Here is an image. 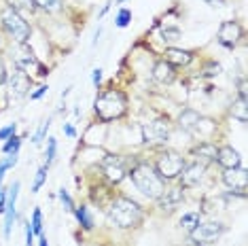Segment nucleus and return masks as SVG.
Segmentation results:
<instances>
[{"label":"nucleus","mask_w":248,"mask_h":246,"mask_svg":"<svg viewBox=\"0 0 248 246\" xmlns=\"http://www.w3.org/2000/svg\"><path fill=\"white\" fill-rule=\"evenodd\" d=\"M4 208H7V189L0 184V215H4Z\"/></svg>","instance_id":"nucleus-38"},{"label":"nucleus","mask_w":248,"mask_h":246,"mask_svg":"<svg viewBox=\"0 0 248 246\" xmlns=\"http://www.w3.org/2000/svg\"><path fill=\"white\" fill-rule=\"evenodd\" d=\"M193 51H189V49H178V47H166V51H163V60L168 62V64H172L174 68H185V66H189L191 62H193Z\"/></svg>","instance_id":"nucleus-17"},{"label":"nucleus","mask_w":248,"mask_h":246,"mask_svg":"<svg viewBox=\"0 0 248 246\" xmlns=\"http://www.w3.org/2000/svg\"><path fill=\"white\" fill-rule=\"evenodd\" d=\"M15 130H17V123H9L7 127H2V130H0V140H7V138H11L15 134Z\"/></svg>","instance_id":"nucleus-34"},{"label":"nucleus","mask_w":248,"mask_h":246,"mask_svg":"<svg viewBox=\"0 0 248 246\" xmlns=\"http://www.w3.org/2000/svg\"><path fill=\"white\" fill-rule=\"evenodd\" d=\"M0 45H2V38H0Z\"/></svg>","instance_id":"nucleus-45"},{"label":"nucleus","mask_w":248,"mask_h":246,"mask_svg":"<svg viewBox=\"0 0 248 246\" xmlns=\"http://www.w3.org/2000/svg\"><path fill=\"white\" fill-rule=\"evenodd\" d=\"M30 225H32V231H34V236H43V212H41V208H34Z\"/></svg>","instance_id":"nucleus-30"},{"label":"nucleus","mask_w":248,"mask_h":246,"mask_svg":"<svg viewBox=\"0 0 248 246\" xmlns=\"http://www.w3.org/2000/svg\"><path fill=\"white\" fill-rule=\"evenodd\" d=\"M172 134V123L168 117H157V119L144 123L142 127V140L153 147H163Z\"/></svg>","instance_id":"nucleus-7"},{"label":"nucleus","mask_w":248,"mask_h":246,"mask_svg":"<svg viewBox=\"0 0 248 246\" xmlns=\"http://www.w3.org/2000/svg\"><path fill=\"white\" fill-rule=\"evenodd\" d=\"M185 189L180 187V184H174V187H168V189H163V193L159 195V198L155 200L157 206H159L161 210H166L168 212H172V210H176L180 204H183V200H185Z\"/></svg>","instance_id":"nucleus-15"},{"label":"nucleus","mask_w":248,"mask_h":246,"mask_svg":"<svg viewBox=\"0 0 248 246\" xmlns=\"http://www.w3.org/2000/svg\"><path fill=\"white\" fill-rule=\"evenodd\" d=\"M34 2V9H41L45 13H53V11L60 9L62 0H32Z\"/></svg>","instance_id":"nucleus-24"},{"label":"nucleus","mask_w":248,"mask_h":246,"mask_svg":"<svg viewBox=\"0 0 248 246\" xmlns=\"http://www.w3.org/2000/svg\"><path fill=\"white\" fill-rule=\"evenodd\" d=\"M15 164H17V153H9L7 157L0 161V184H2V178L7 174V170H11Z\"/></svg>","instance_id":"nucleus-28"},{"label":"nucleus","mask_w":248,"mask_h":246,"mask_svg":"<svg viewBox=\"0 0 248 246\" xmlns=\"http://www.w3.org/2000/svg\"><path fill=\"white\" fill-rule=\"evenodd\" d=\"M106 215H108V221L112 225H117L119 229H134L138 225H142L144 221V210L142 206L134 200L125 198V195H112L110 204L106 208Z\"/></svg>","instance_id":"nucleus-1"},{"label":"nucleus","mask_w":248,"mask_h":246,"mask_svg":"<svg viewBox=\"0 0 248 246\" xmlns=\"http://www.w3.org/2000/svg\"><path fill=\"white\" fill-rule=\"evenodd\" d=\"M47 89H49L47 85H38V87L34 89V92L30 93V100H41V98L45 96V93H47Z\"/></svg>","instance_id":"nucleus-37"},{"label":"nucleus","mask_w":248,"mask_h":246,"mask_svg":"<svg viewBox=\"0 0 248 246\" xmlns=\"http://www.w3.org/2000/svg\"><path fill=\"white\" fill-rule=\"evenodd\" d=\"M123 2H125V0H117V4H123Z\"/></svg>","instance_id":"nucleus-44"},{"label":"nucleus","mask_w":248,"mask_h":246,"mask_svg":"<svg viewBox=\"0 0 248 246\" xmlns=\"http://www.w3.org/2000/svg\"><path fill=\"white\" fill-rule=\"evenodd\" d=\"M127 176H129V181L134 183V187L149 200H157L163 193V189H166V183L159 178V174L155 172V168L144 159H140L134 166H129Z\"/></svg>","instance_id":"nucleus-2"},{"label":"nucleus","mask_w":248,"mask_h":246,"mask_svg":"<svg viewBox=\"0 0 248 246\" xmlns=\"http://www.w3.org/2000/svg\"><path fill=\"white\" fill-rule=\"evenodd\" d=\"M108 9H110V2H106V4H104V9L100 11V15H98V17H104V13H106V11H108Z\"/></svg>","instance_id":"nucleus-43"},{"label":"nucleus","mask_w":248,"mask_h":246,"mask_svg":"<svg viewBox=\"0 0 248 246\" xmlns=\"http://www.w3.org/2000/svg\"><path fill=\"white\" fill-rule=\"evenodd\" d=\"M21 147V136H17V134H13L11 138H7V142L2 144V153L9 155V153H17Z\"/></svg>","instance_id":"nucleus-27"},{"label":"nucleus","mask_w":248,"mask_h":246,"mask_svg":"<svg viewBox=\"0 0 248 246\" xmlns=\"http://www.w3.org/2000/svg\"><path fill=\"white\" fill-rule=\"evenodd\" d=\"M38 246H49L47 236H38Z\"/></svg>","instance_id":"nucleus-42"},{"label":"nucleus","mask_w":248,"mask_h":246,"mask_svg":"<svg viewBox=\"0 0 248 246\" xmlns=\"http://www.w3.org/2000/svg\"><path fill=\"white\" fill-rule=\"evenodd\" d=\"M225 233H227V225L221 221H202L193 231L189 233L191 242L195 246H208L217 240H221Z\"/></svg>","instance_id":"nucleus-6"},{"label":"nucleus","mask_w":248,"mask_h":246,"mask_svg":"<svg viewBox=\"0 0 248 246\" xmlns=\"http://www.w3.org/2000/svg\"><path fill=\"white\" fill-rule=\"evenodd\" d=\"M58 198H60V202L64 204V208L68 210V212L75 210V202H72V198L68 195V191H66V189H60V191H58Z\"/></svg>","instance_id":"nucleus-33"},{"label":"nucleus","mask_w":248,"mask_h":246,"mask_svg":"<svg viewBox=\"0 0 248 246\" xmlns=\"http://www.w3.org/2000/svg\"><path fill=\"white\" fill-rule=\"evenodd\" d=\"M9 87L11 92L15 93L17 98L26 96V93H30V87H32V77L28 75V72H24L21 68H17V66H13V70L9 72Z\"/></svg>","instance_id":"nucleus-14"},{"label":"nucleus","mask_w":248,"mask_h":246,"mask_svg":"<svg viewBox=\"0 0 248 246\" xmlns=\"http://www.w3.org/2000/svg\"><path fill=\"white\" fill-rule=\"evenodd\" d=\"M49 127H51V117L49 119H45L43 123H41V127L34 132V136H32V142L34 144H38V142H43L45 138H47V132H49Z\"/></svg>","instance_id":"nucleus-29"},{"label":"nucleus","mask_w":248,"mask_h":246,"mask_svg":"<svg viewBox=\"0 0 248 246\" xmlns=\"http://www.w3.org/2000/svg\"><path fill=\"white\" fill-rule=\"evenodd\" d=\"M26 246H34V231H32V225H30V221L26 223Z\"/></svg>","instance_id":"nucleus-35"},{"label":"nucleus","mask_w":248,"mask_h":246,"mask_svg":"<svg viewBox=\"0 0 248 246\" xmlns=\"http://www.w3.org/2000/svg\"><path fill=\"white\" fill-rule=\"evenodd\" d=\"M13 64L17 66V68H21L24 72H34L38 77H47L49 70L45 68V66L38 62V58L34 53H32V49L28 47V45H15V55H13Z\"/></svg>","instance_id":"nucleus-8"},{"label":"nucleus","mask_w":248,"mask_h":246,"mask_svg":"<svg viewBox=\"0 0 248 246\" xmlns=\"http://www.w3.org/2000/svg\"><path fill=\"white\" fill-rule=\"evenodd\" d=\"M185 164H187V161H185V157L178 153V151L161 149L159 153L155 155V161L151 166L155 168V172L159 174V178L163 183H174V181H178Z\"/></svg>","instance_id":"nucleus-5"},{"label":"nucleus","mask_w":248,"mask_h":246,"mask_svg":"<svg viewBox=\"0 0 248 246\" xmlns=\"http://www.w3.org/2000/svg\"><path fill=\"white\" fill-rule=\"evenodd\" d=\"M206 4H210V7H223L225 0H204Z\"/></svg>","instance_id":"nucleus-41"},{"label":"nucleus","mask_w":248,"mask_h":246,"mask_svg":"<svg viewBox=\"0 0 248 246\" xmlns=\"http://www.w3.org/2000/svg\"><path fill=\"white\" fill-rule=\"evenodd\" d=\"M9 79V70H7V64H4L2 55H0V85H4Z\"/></svg>","instance_id":"nucleus-36"},{"label":"nucleus","mask_w":248,"mask_h":246,"mask_svg":"<svg viewBox=\"0 0 248 246\" xmlns=\"http://www.w3.org/2000/svg\"><path fill=\"white\" fill-rule=\"evenodd\" d=\"M200 119H202V115L197 113L195 108H183V110H180V115H178V127L191 134Z\"/></svg>","instance_id":"nucleus-20"},{"label":"nucleus","mask_w":248,"mask_h":246,"mask_svg":"<svg viewBox=\"0 0 248 246\" xmlns=\"http://www.w3.org/2000/svg\"><path fill=\"white\" fill-rule=\"evenodd\" d=\"M62 130H64V134H66L68 138H75V136H77V130L70 125V123H64V127H62Z\"/></svg>","instance_id":"nucleus-40"},{"label":"nucleus","mask_w":248,"mask_h":246,"mask_svg":"<svg viewBox=\"0 0 248 246\" xmlns=\"http://www.w3.org/2000/svg\"><path fill=\"white\" fill-rule=\"evenodd\" d=\"M206 174V164H202V161H191V164H185L183 172H180L178 176V184L183 189H191V187H197L200 181L204 178Z\"/></svg>","instance_id":"nucleus-13"},{"label":"nucleus","mask_w":248,"mask_h":246,"mask_svg":"<svg viewBox=\"0 0 248 246\" xmlns=\"http://www.w3.org/2000/svg\"><path fill=\"white\" fill-rule=\"evenodd\" d=\"M244 38V28L238 21H223L217 32V43L225 49H235L238 43Z\"/></svg>","instance_id":"nucleus-11"},{"label":"nucleus","mask_w":248,"mask_h":246,"mask_svg":"<svg viewBox=\"0 0 248 246\" xmlns=\"http://www.w3.org/2000/svg\"><path fill=\"white\" fill-rule=\"evenodd\" d=\"M153 79L161 85H170V83L176 81V68L172 64H168L166 60H159L155 62L153 66Z\"/></svg>","instance_id":"nucleus-19"},{"label":"nucleus","mask_w":248,"mask_h":246,"mask_svg":"<svg viewBox=\"0 0 248 246\" xmlns=\"http://www.w3.org/2000/svg\"><path fill=\"white\" fill-rule=\"evenodd\" d=\"M217 161L218 166L223 168V170H227V168H238L242 166V157H240V153L235 151L233 147H229V144H223V147H218L217 149Z\"/></svg>","instance_id":"nucleus-18"},{"label":"nucleus","mask_w":248,"mask_h":246,"mask_svg":"<svg viewBox=\"0 0 248 246\" xmlns=\"http://www.w3.org/2000/svg\"><path fill=\"white\" fill-rule=\"evenodd\" d=\"M223 184L231 191V195H240V198H246L248 191V172L242 166L238 168H227L221 174Z\"/></svg>","instance_id":"nucleus-9"},{"label":"nucleus","mask_w":248,"mask_h":246,"mask_svg":"<svg viewBox=\"0 0 248 246\" xmlns=\"http://www.w3.org/2000/svg\"><path fill=\"white\" fill-rule=\"evenodd\" d=\"M100 168H102V174L110 184H119L127 176V166L119 155H104Z\"/></svg>","instance_id":"nucleus-10"},{"label":"nucleus","mask_w":248,"mask_h":246,"mask_svg":"<svg viewBox=\"0 0 248 246\" xmlns=\"http://www.w3.org/2000/svg\"><path fill=\"white\" fill-rule=\"evenodd\" d=\"M93 110H95V115H98V119L104 121V123L121 119V117L127 113V96H125V92L115 89V87L100 92L98 98H95V102H93Z\"/></svg>","instance_id":"nucleus-3"},{"label":"nucleus","mask_w":248,"mask_h":246,"mask_svg":"<svg viewBox=\"0 0 248 246\" xmlns=\"http://www.w3.org/2000/svg\"><path fill=\"white\" fill-rule=\"evenodd\" d=\"M100 81H102V68H95V70L92 72V83H93L95 87H98Z\"/></svg>","instance_id":"nucleus-39"},{"label":"nucleus","mask_w":248,"mask_h":246,"mask_svg":"<svg viewBox=\"0 0 248 246\" xmlns=\"http://www.w3.org/2000/svg\"><path fill=\"white\" fill-rule=\"evenodd\" d=\"M161 38H163V41H168V43L178 41V38H180V30H178V28H161Z\"/></svg>","instance_id":"nucleus-32"},{"label":"nucleus","mask_w":248,"mask_h":246,"mask_svg":"<svg viewBox=\"0 0 248 246\" xmlns=\"http://www.w3.org/2000/svg\"><path fill=\"white\" fill-rule=\"evenodd\" d=\"M19 181L13 183V187L7 191V208H4V238H11V231H13V223L17 219V195H19Z\"/></svg>","instance_id":"nucleus-12"},{"label":"nucleus","mask_w":248,"mask_h":246,"mask_svg":"<svg viewBox=\"0 0 248 246\" xmlns=\"http://www.w3.org/2000/svg\"><path fill=\"white\" fill-rule=\"evenodd\" d=\"M47 170H49V166H41V168L36 170L34 183H32V193H38V191H41V187L45 184V181H47Z\"/></svg>","instance_id":"nucleus-25"},{"label":"nucleus","mask_w":248,"mask_h":246,"mask_svg":"<svg viewBox=\"0 0 248 246\" xmlns=\"http://www.w3.org/2000/svg\"><path fill=\"white\" fill-rule=\"evenodd\" d=\"M229 113H231V117H233V119H238L240 123H246V121H248L246 98H240V96H238V100H233V104H231Z\"/></svg>","instance_id":"nucleus-23"},{"label":"nucleus","mask_w":248,"mask_h":246,"mask_svg":"<svg viewBox=\"0 0 248 246\" xmlns=\"http://www.w3.org/2000/svg\"><path fill=\"white\" fill-rule=\"evenodd\" d=\"M72 212H75L78 225L85 229V231H92V229H93V216H92V212H89V206L87 204L75 206V210H72Z\"/></svg>","instance_id":"nucleus-21"},{"label":"nucleus","mask_w":248,"mask_h":246,"mask_svg":"<svg viewBox=\"0 0 248 246\" xmlns=\"http://www.w3.org/2000/svg\"><path fill=\"white\" fill-rule=\"evenodd\" d=\"M202 223V212H185L183 216H180V229H185L187 233H191L193 229Z\"/></svg>","instance_id":"nucleus-22"},{"label":"nucleus","mask_w":248,"mask_h":246,"mask_svg":"<svg viewBox=\"0 0 248 246\" xmlns=\"http://www.w3.org/2000/svg\"><path fill=\"white\" fill-rule=\"evenodd\" d=\"M129 21H132V11L129 9H119V13H117V17H115V26L117 28H127Z\"/></svg>","instance_id":"nucleus-31"},{"label":"nucleus","mask_w":248,"mask_h":246,"mask_svg":"<svg viewBox=\"0 0 248 246\" xmlns=\"http://www.w3.org/2000/svg\"><path fill=\"white\" fill-rule=\"evenodd\" d=\"M55 155H58V140H55L53 136H49L47 138V151H45V159H47L45 166H51L55 161Z\"/></svg>","instance_id":"nucleus-26"},{"label":"nucleus","mask_w":248,"mask_h":246,"mask_svg":"<svg viewBox=\"0 0 248 246\" xmlns=\"http://www.w3.org/2000/svg\"><path fill=\"white\" fill-rule=\"evenodd\" d=\"M0 28H2L4 34L15 45H28V41H30V36H32L30 24L21 17L17 7H13V4H4V7L0 9Z\"/></svg>","instance_id":"nucleus-4"},{"label":"nucleus","mask_w":248,"mask_h":246,"mask_svg":"<svg viewBox=\"0 0 248 246\" xmlns=\"http://www.w3.org/2000/svg\"><path fill=\"white\" fill-rule=\"evenodd\" d=\"M217 142L212 140H197V144L189 151L191 157H195V161H202V164H212L217 159Z\"/></svg>","instance_id":"nucleus-16"}]
</instances>
